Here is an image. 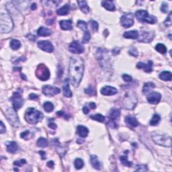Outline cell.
<instances>
[{
	"label": "cell",
	"instance_id": "3957f363",
	"mask_svg": "<svg viewBox=\"0 0 172 172\" xmlns=\"http://www.w3.org/2000/svg\"><path fill=\"white\" fill-rule=\"evenodd\" d=\"M25 118L29 124H36L43 118V114L35 108H29L26 111Z\"/></svg>",
	"mask_w": 172,
	"mask_h": 172
},
{
	"label": "cell",
	"instance_id": "f6af8a7d",
	"mask_svg": "<svg viewBox=\"0 0 172 172\" xmlns=\"http://www.w3.org/2000/svg\"><path fill=\"white\" fill-rule=\"evenodd\" d=\"M122 79L126 82H131L133 80L132 77L130 75H127V74H124V75H122Z\"/></svg>",
	"mask_w": 172,
	"mask_h": 172
},
{
	"label": "cell",
	"instance_id": "5bb4252c",
	"mask_svg": "<svg viewBox=\"0 0 172 172\" xmlns=\"http://www.w3.org/2000/svg\"><path fill=\"white\" fill-rule=\"evenodd\" d=\"M120 23L123 27L130 28L134 24V20L133 16L131 14H126L121 17L120 18Z\"/></svg>",
	"mask_w": 172,
	"mask_h": 172
},
{
	"label": "cell",
	"instance_id": "44dd1931",
	"mask_svg": "<svg viewBox=\"0 0 172 172\" xmlns=\"http://www.w3.org/2000/svg\"><path fill=\"white\" fill-rule=\"evenodd\" d=\"M91 164L92 165L93 168L97 170H100L102 168V164L100 161L98 160L97 157L96 155H92L90 157Z\"/></svg>",
	"mask_w": 172,
	"mask_h": 172
},
{
	"label": "cell",
	"instance_id": "d6986e66",
	"mask_svg": "<svg viewBox=\"0 0 172 172\" xmlns=\"http://www.w3.org/2000/svg\"><path fill=\"white\" fill-rule=\"evenodd\" d=\"M153 62L151 61H149L147 64H145L143 62H140L137 65V67L138 69H143L144 71L146 73H151L153 71Z\"/></svg>",
	"mask_w": 172,
	"mask_h": 172
},
{
	"label": "cell",
	"instance_id": "bcb514c9",
	"mask_svg": "<svg viewBox=\"0 0 172 172\" xmlns=\"http://www.w3.org/2000/svg\"><path fill=\"white\" fill-rule=\"evenodd\" d=\"M128 53L131 55H132L133 57H137L138 56V51L135 48H132L129 50Z\"/></svg>",
	"mask_w": 172,
	"mask_h": 172
},
{
	"label": "cell",
	"instance_id": "ee69618b",
	"mask_svg": "<svg viewBox=\"0 0 172 172\" xmlns=\"http://www.w3.org/2000/svg\"><path fill=\"white\" fill-rule=\"evenodd\" d=\"M26 163V161L25 160V159H21L20 161H14V165H16V166L20 167L21 165L25 164V163Z\"/></svg>",
	"mask_w": 172,
	"mask_h": 172
},
{
	"label": "cell",
	"instance_id": "d4e9b609",
	"mask_svg": "<svg viewBox=\"0 0 172 172\" xmlns=\"http://www.w3.org/2000/svg\"><path fill=\"white\" fill-rule=\"evenodd\" d=\"M59 24H60L61 29L64 30H69L73 28L71 20H61Z\"/></svg>",
	"mask_w": 172,
	"mask_h": 172
},
{
	"label": "cell",
	"instance_id": "30bf717a",
	"mask_svg": "<svg viewBox=\"0 0 172 172\" xmlns=\"http://www.w3.org/2000/svg\"><path fill=\"white\" fill-rule=\"evenodd\" d=\"M69 50L70 52L74 54H81L84 51V46L83 44L77 40L72 42L69 46Z\"/></svg>",
	"mask_w": 172,
	"mask_h": 172
},
{
	"label": "cell",
	"instance_id": "2e32d148",
	"mask_svg": "<svg viewBox=\"0 0 172 172\" xmlns=\"http://www.w3.org/2000/svg\"><path fill=\"white\" fill-rule=\"evenodd\" d=\"M155 34L151 32L143 31L141 32V35H140L139 41L143 42H150L153 39Z\"/></svg>",
	"mask_w": 172,
	"mask_h": 172
},
{
	"label": "cell",
	"instance_id": "484cf974",
	"mask_svg": "<svg viewBox=\"0 0 172 172\" xmlns=\"http://www.w3.org/2000/svg\"><path fill=\"white\" fill-rule=\"evenodd\" d=\"M37 34L40 37H48L52 34V30L45 27H40L38 30Z\"/></svg>",
	"mask_w": 172,
	"mask_h": 172
},
{
	"label": "cell",
	"instance_id": "ab89813d",
	"mask_svg": "<svg viewBox=\"0 0 172 172\" xmlns=\"http://www.w3.org/2000/svg\"><path fill=\"white\" fill-rule=\"evenodd\" d=\"M74 165H75V167L77 169H82L84 165V161H83L82 159H79V158L76 159L75 161H74Z\"/></svg>",
	"mask_w": 172,
	"mask_h": 172
},
{
	"label": "cell",
	"instance_id": "e0dca14e",
	"mask_svg": "<svg viewBox=\"0 0 172 172\" xmlns=\"http://www.w3.org/2000/svg\"><path fill=\"white\" fill-rule=\"evenodd\" d=\"M161 94L158 92H151L147 95V101L151 104H157L160 102Z\"/></svg>",
	"mask_w": 172,
	"mask_h": 172
},
{
	"label": "cell",
	"instance_id": "52a82bcc",
	"mask_svg": "<svg viewBox=\"0 0 172 172\" xmlns=\"http://www.w3.org/2000/svg\"><path fill=\"white\" fill-rule=\"evenodd\" d=\"M22 94V90H21L20 89H18L17 92H15L13 93L11 98H10V100L12 102V104H13V107L15 110H19L23 106L24 100H23Z\"/></svg>",
	"mask_w": 172,
	"mask_h": 172
},
{
	"label": "cell",
	"instance_id": "f35d334b",
	"mask_svg": "<svg viewBox=\"0 0 172 172\" xmlns=\"http://www.w3.org/2000/svg\"><path fill=\"white\" fill-rule=\"evenodd\" d=\"M120 160L121 161V163H122L124 165H125V166L131 167V165H132V163L128 160V157L126 155L121 156L120 157Z\"/></svg>",
	"mask_w": 172,
	"mask_h": 172
},
{
	"label": "cell",
	"instance_id": "9f6ffc18",
	"mask_svg": "<svg viewBox=\"0 0 172 172\" xmlns=\"http://www.w3.org/2000/svg\"><path fill=\"white\" fill-rule=\"evenodd\" d=\"M39 153L41 155V157L42 159H46V153L45 152L43 151H39Z\"/></svg>",
	"mask_w": 172,
	"mask_h": 172
},
{
	"label": "cell",
	"instance_id": "603a6c76",
	"mask_svg": "<svg viewBox=\"0 0 172 172\" xmlns=\"http://www.w3.org/2000/svg\"><path fill=\"white\" fill-rule=\"evenodd\" d=\"M6 147H7L8 152L11 153H14L18 151V144L14 141L8 142L7 145H6Z\"/></svg>",
	"mask_w": 172,
	"mask_h": 172
},
{
	"label": "cell",
	"instance_id": "8992f818",
	"mask_svg": "<svg viewBox=\"0 0 172 172\" xmlns=\"http://www.w3.org/2000/svg\"><path fill=\"white\" fill-rule=\"evenodd\" d=\"M120 116V110L117 108H113L111 110L110 116H109V121H108V124L110 128H116L118 127V121L119 120V118Z\"/></svg>",
	"mask_w": 172,
	"mask_h": 172
},
{
	"label": "cell",
	"instance_id": "1f68e13d",
	"mask_svg": "<svg viewBox=\"0 0 172 172\" xmlns=\"http://www.w3.org/2000/svg\"><path fill=\"white\" fill-rule=\"evenodd\" d=\"M155 88V85L152 82H149L146 83L143 86V93H148L150 91H151L153 89H154Z\"/></svg>",
	"mask_w": 172,
	"mask_h": 172
},
{
	"label": "cell",
	"instance_id": "8fae6325",
	"mask_svg": "<svg viewBox=\"0 0 172 172\" xmlns=\"http://www.w3.org/2000/svg\"><path fill=\"white\" fill-rule=\"evenodd\" d=\"M77 26L78 28H79L80 29H82L83 31L84 32V39H83V42L84 43H88L90 41L91 35L89 30H88V27H87V24L83 20H79L77 22Z\"/></svg>",
	"mask_w": 172,
	"mask_h": 172
},
{
	"label": "cell",
	"instance_id": "74e56055",
	"mask_svg": "<svg viewBox=\"0 0 172 172\" xmlns=\"http://www.w3.org/2000/svg\"><path fill=\"white\" fill-rule=\"evenodd\" d=\"M155 49L156 50H157L159 52L161 53V54H165L167 52V48L164 44L159 43L156 45L155 46Z\"/></svg>",
	"mask_w": 172,
	"mask_h": 172
},
{
	"label": "cell",
	"instance_id": "ac0fdd59",
	"mask_svg": "<svg viewBox=\"0 0 172 172\" xmlns=\"http://www.w3.org/2000/svg\"><path fill=\"white\" fill-rule=\"evenodd\" d=\"M118 91L114 87L108 86L101 89V93L104 95H113L117 93Z\"/></svg>",
	"mask_w": 172,
	"mask_h": 172
},
{
	"label": "cell",
	"instance_id": "e575fe53",
	"mask_svg": "<svg viewBox=\"0 0 172 172\" xmlns=\"http://www.w3.org/2000/svg\"><path fill=\"white\" fill-rule=\"evenodd\" d=\"M10 46H11V48L13 50H18L21 46V43L19 40L16 39H13L10 42Z\"/></svg>",
	"mask_w": 172,
	"mask_h": 172
},
{
	"label": "cell",
	"instance_id": "60d3db41",
	"mask_svg": "<svg viewBox=\"0 0 172 172\" xmlns=\"http://www.w3.org/2000/svg\"><path fill=\"white\" fill-rule=\"evenodd\" d=\"M89 24L91 27V28H92L93 30L97 31L98 30V24L97 22H95L94 20H90L89 22Z\"/></svg>",
	"mask_w": 172,
	"mask_h": 172
},
{
	"label": "cell",
	"instance_id": "c3c4849f",
	"mask_svg": "<svg viewBox=\"0 0 172 172\" xmlns=\"http://www.w3.org/2000/svg\"><path fill=\"white\" fill-rule=\"evenodd\" d=\"M85 91H86V93H87L89 95H93V93H95L94 90H93L91 86L89 87V88L88 89H86V90Z\"/></svg>",
	"mask_w": 172,
	"mask_h": 172
},
{
	"label": "cell",
	"instance_id": "7dc6e473",
	"mask_svg": "<svg viewBox=\"0 0 172 172\" xmlns=\"http://www.w3.org/2000/svg\"><path fill=\"white\" fill-rule=\"evenodd\" d=\"M147 170V167H146V165H137V171H145Z\"/></svg>",
	"mask_w": 172,
	"mask_h": 172
},
{
	"label": "cell",
	"instance_id": "8d00e7d4",
	"mask_svg": "<svg viewBox=\"0 0 172 172\" xmlns=\"http://www.w3.org/2000/svg\"><path fill=\"white\" fill-rule=\"evenodd\" d=\"M90 118L92 120L98 121L99 122H103L105 120V117L100 114H95L90 116Z\"/></svg>",
	"mask_w": 172,
	"mask_h": 172
},
{
	"label": "cell",
	"instance_id": "4316f807",
	"mask_svg": "<svg viewBox=\"0 0 172 172\" xmlns=\"http://www.w3.org/2000/svg\"><path fill=\"white\" fill-rule=\"evenodd\" d=\"M77 132L81 137H86L89 133V131L88 128H86L84 126H78L77 127Z\"/></svg>",
	"mask_w": 172,
	"mask_h": 172
},
{
	"label": "cell",
	"instance_id": "680465c9",
	"mask_svg": "<svg viewBox=\"0 0 172 172\" xmlns=\"http://www.w3.org/2000/svg\"><path fill=\"white\" fill-rule=\"evenodd\" d=\"M46 24L47 25H52L54 23V20H48L46 21Z\"/></svg>",
	"mask_w": 172,
	"mask_h": 172
},
{
	"label": "cell",
	"instance_id": "836d02e7",
	"mask_svg": "<svg viewBox=\"0 0 172 172\" xmlns=\"http://www.w3.org/2000/svg\"><path fill=\"white\" fill-rule=\"evenodd\" d=\"M160 116L157 114H155L153 116L152 119L150 121V125H151V126H156V125H157L158 123L160 122Z\"/></svg>",
	"mask_w": 172,
	"mask_h": 172
},
{
	"label": "cell",
	"instance_id": "9c48e42d",
	"mask_svg": "<svg viewBox=\"0 0 172 172\" xmlns=\"http://www.w3.org/2000/svg\"><path fill=\"white\" fill-rule=\"evenodd\" d=\"M6 116H7L8 120L11 123L12 126H14V127L19 126L20 122H19L18 117L17 116L16 110H14V108H8L7 111H6Z\"/></svg>",
	"mask_w": 172,
	"mask_h": 172
},
{
	"label": "cell",
	"instance_id": "5b68a950",
	"mask_svg": "<svg viewBox=\"0 0 172 172\" xmlns=\"http://www.w3.org/2000/svg\"><path fill=\"white\" fill-rule=\"evenodd\" d=\"M152 139L155 143L159 145L167 146V147H170L171 146V138L169 136L153 133Z\"/></svg>",
	"mask_w": 172,
	"mask_h": 172
},
{
	"label": "cell",
	"instance_id": "83f0119b",
	"mask_svg": "<svg viewBox=\"0 0 172 172\" xmlns=\"http://www.w3.org/2000/svg\"><path fill=\"white\" fill-rule=\"evenodd\" d=\"M159 78L165 82H170L172 79V73L169 71H163L159 74Z\"/></svg>",
	"mask_w": 172,
	"mask_h": 172
},
{
	"label": "cell",
	"instance_id": "6f0895ef",
	"mask_svg": "<svg viewBox=\"0 0 172 172\" xmlns=\"http://www.w3.org/2000/svg\"><path fill=\"white\" fill-rule=\"evenodd\" d=\"M48 126L50 127V128H51L52 129H56L57 128V125L55 124V123H50L49 124H48Z\"/></svg>",
	"mask_w": 172,
	"mask_h": 172
},
{
	"label": "cell",
	"instance_id": "f907efd6",
	"mask_svg": "<svg viewBox=\"0 0 172 172\" xmlns=\"http://www.w3.org/2000/svg\"><path fill=\"white\" fill-rule=\"evenodd\" d=\"M4 132H6V126L3 122H1V128H0V133L3 134Z\"/></svg>",
	"mask_w": 172,
	"mask_h": 172
},
{
	"label": "cell",
	"instance_id": "db71d44e",
	"mask_svg": "<svg viewBox=\"0 0 172 172\" xmlns=\"http://www.w3.org/2000/svg\"><path fill=\"white\" fill-rule=\"evenodd\" d=\"M83 111H84V113L85 114H88L90 112V109L88 108V106H84V108H83Z\"/></svg>",
	"mask_w": 172,
	"mask_h": 172
},
{
	"label": "cell",
	"instance_id": "681fc988",
	"mask_svg": "<svg viewBox=\"0 0 172 172\" xmlns=\"http://www.w3.org/2000/svg\"><path fill=\"white\" fill-rule=\"evenodd\" d=\"M29 134H30V131H24V132L21 133L20 137L22 138V139H26V137H28V136L29 135Z\"/></svg>",
	"mask_w": 172,
	"mask_h": 172
},
{
	"label": "cell",
	"instance_id": "f5cc1de1",
	"mask_svg": "<svg viewBox=\"0 0 172 172\" xmlns=\"http://www.w3.org/2000/svg\"><path fill=\"white\" fill-rule=\"evenodd\" d=\"M89 107L90 108V109L94 110L95 108H96V104L94 102H90L89 104Z\"/></svg>",
	"mask_w": 172,
	"mask_h": 172
},
{
	"label": "cell",
	"instance_id": "7c38bea8",
	"mask_svg": "<svg viewBox=\"0 0 172 172\" xmlns=\"http://www.w3.org/2000/svg\"><path fill=\"white\" fill-rule=\"evenodd\" d=\"M135 94L133 93V94H129L128 96L126 95V96L125 97V99L124 101V106L126 109L132 110L135 108L137 101V99L135 100V99H137V97H135Z\"/></svg>",
	"mask_w": 172,
	"mask_h": 172
},
{
	"label": "cell",
	"instance_id": "f1b7e54d",
	"mask_svg": "<svg viewBox=\"0 0 172 172\" xmlns=\"http://www.w3.org/2000/svg\"><path fill=\"white\" fill-rule=\"evenodd\" d=\"M102 5L104 8H105L108 11H114L116 9L115 6L113 3V1H102Z\"/></svg>",
	"mask_w": 172,
	"mask_h": 172
},
{
	"label": "cell",
	"instance_id": "4fadbf2b",
	"mask_svg": "<svg viewBox=\"0 0 172 172\" xmlns=\"http://www.w3.org/2000/svg\"><path fill=\"white\" fill-rule=\"evenodd\" d=\"M60 92V89L57 87H53L52 86H48V85H46L42 87V93L47 96H53Z\"/></svg>",
	"mask_w": 172,
	"mask_h": 172
},
{
	"label": "cell",
	"instance_id": "d6a6232c",
	"mask_svg": "<svg viewBox=\"0 0 172 172\" xmlns=\"http://www.w3.org/2000/svg\"><path fill=\"white\" fill-rule=\"evenodd\" d=\"M37 145L38 146H39V147L45 148L48 145V141L47 140L44 139V138L40 137L38 139V141L37 142Z\"/></svg>",
	"mask_w": 172,
	"mask_h": 172
},
{
	"label": "cell",
	"instance_id": "7bdbcfd3",
	"mask_svg": "<svg viewBox=\"0 0 172 172\" xmlns=\"http://www.w3.org/2000/svg\"><path fill=\"white\" fill-rule=\"evenodd\" d=\"M168 10H169V8H168V5H167V3H163L162 5L161 6V12H163V13H167L168 12Z\"/></svg>",
	"mask_w": 172,
	"mask_h": 172
},
{
	"label": "cell",
	"instance_id": "7a4b0ae2",
	"mask_svg": "<svg viewBox=\"0 0 172 172\" xmlns=\"http://www.w3.org/2000/svg\"><path fill=\"white\" fill-rule=\"evenodd\" d=\"M14 28L13 20L8 13L0 14V31L1 33H9Z\"/></svg>",
	"mask_w": 172,
	"mask_h": 172
},
{
	"label": "cell",
	"instance_id": "816d5d0a",
	"mask_svg": "<svg viewBox=\"0 0 172 172\" xmlns=\"http://www.w3.org/2000/svg\"><path fill=\"white\" fill-rule=\"evenodd\" d=\"M29 98L30 99H39V95L35 94V93H31L29 95Z\"/></svg>",
	"mask_w": 172,
	"mask_h": 172
},
{
	"label": "cell",
	"instance_id": "6da1fadb",
	"mask_svg": "<svg viewBox=\"0 0 172 172\" xmlns=\"http://www.w3.org/2000/svg\"><path fill=\"white\" fill-rule=\"evenodd\" d=\"M69 78L73 86L77 88L82 81L84 71V62L79 57H73L69 63Z\"/></svg>",
	"mask_w": 172,
	"mask_h": 172
},
{
	"label": "cell",
	"instance_id": "7402d4cb",
	"mask_svg": "<svg viewBox=\"0 0 172 172\" xmlns=\"http://www.w3.org/2000/svg\"><path fill=\"white\" fill-rule=\"evenodd\" d=\"M125 122H126L128 126L132 127V128L137 127L139 125V122H138L137 119L131 115L126 116V118H125Z\"/></svg>",
	"mask_w": 172,
	"mask_h": 172
},
{
	"label": "cell",
	"instance_id": "91938a15",
	"mask_svg": "<svg viewBox=\"0 0 172 172\" xmlns=\"http://www.w3.org/2000/svg\"><path fill=\"white\" fill-rule=\"evenodd\" d=\"M37 4H36V3L32 4V6H31V9L32 10H35L36 9H37Z\"/></svg>",
	"mask_w": 172,
	"mask_h": 172
},
{
	"label": "cell",
	"instance_id": "f546056e",
	"mask_svg": "<svg viewBox=\"0 0 172 172\" xmlns=\"http://www.w3.org/2000/svg\"><path fill=\"white\" fill-rule=\"evenodd\" d=\"M70 10V7L69 5L63 6L62 8H59V10H57V14L59 15V16H65V15H67L69 14Z\"/></svg>",
	"mask_w": 172,
	"mask_h": 172
},
{
	"label": "cell",
	"instance_id": "11a10c76",
	"mask_svg": "<svg viewBox=\"0 0 172 172\" xmlns=\"http://www.w3.org/2000/svg\"><path fill=\"white\" fill-rule=\"evenodd\" d=\"M54 165H55V163L53 162L52 161H50L47 163V166L49 167L50 168H53Z\"/></svg>",
	"mask_w": 172,
	"mask_h": 172
},
{
	"label": "cell",
	"instance_id": "277c9868",
	"mask_svg": "<svg viewBox=\"0 0 172 172\" xmlns=\"http://www.w3.org/2000/svg\"><path fill=\"white\" fill-rule=\"evenodd\" d=\"M135 16L137 19L141 22H146L150 24H154L157 22V19L154 16H151L146 10H138L136 12Z\"/></svg>",
	"mask_w": 172,
	"mask_h": 172
},
{
	"label": "cell",
	"instance_id": "d590c367",
	"mask_svg": "<svg viewBox=\"0 0 172 172\" xmlns=\"http://www.w3.org/2000/svg\"><path fill=\"white\" fill-rule=\"evenodd\" d=\"M43 108L46 112H51L54 110V105L50 102H46L43 104Z\"/></svg>",
	"mask_w": 172,
	"mask_h": 172
},
{
	"label": "cell",
	"instance_id": "9a60e30c",
	"mask_svg": "<svg viewBox=\"0 0 172 172\" xmlns=\"http://www.w3.org/2000/svg\"><path fill=\"white\" fill-rule=\"evenodd\" d=\"M40 49L47 52H52L54 50V46L50 41L48 40H40L37 44Z\"/></svg>",
	"mask_w": 172,
	"mask_h": 172
},
{
	"label": "cell",
	"instance_id": "b9f144b4",
	"mask_svg": "<svg viewBox=\"0 0 172 172\" xmlns=\"http://www.w3.org/2000/svg\"><path fill=\"white\" fill-rule=\"evenodd\" d=\"M171 22H172V20H171V12H170L169 14L168 17H167L166 20L164 22V24L166 26H169L171 25Z\"/></svg>",
	"mask_w": 172,
	"mask_h": 172
},
{
	"label": "cell",
	"instance_id": "ffe728a7",
	"mask_svg": "<svg viewBox=\"0 0 172 172\" xmlns=\"http://www.w3.org/2000/svg\"><path fill=\"white\" fill-rule=\"evenodd\" d=\"M63 94H64L65 97H72V92L69 88V82L68 79L64 80V82H63Z\"/></svg>",
	"mask_w": 172,
	"mask_h": 172
},
{
	"label": "cell",
	"instance_id": "cb8c5ba5",
	"mask_svg": "<svg viewBox=\"0 0 172 172\" xmlns=\"http://www.w3.org/2000/svg\"><path fill=\"white\" fill-rule=\"evenodd\" d=\"M125 39H137L139 37V33L137 30H131L128 32H125L123 35Z\"/></svg>",
	"mask_w": 172,
	"mask_h": 172
},
{
	"label": "cell",
	"instance_id": "ba28073f",
	"mask_svg": "<svg viewBox=\"0 0 172 172\" xmlns=\"http://www.w3.org/2000/svg\"><path fill=\"white\" fill-rule=\"evenodd\" d=\"M36 75L38 79L41 81H46L50 78V71L48 67L44 64H40L37 68Z\"/></svg>",
	"mask_w": 172,
	"mask_h": 172
},
{
	"label": "cell",
	"instance_id": "4dcf8cb0",
	"mask_svg": "<svg viewBox=\"0 0 172 172\" xmlns=\"http://www.w3.org/2000/svg\"><path fill=\"white\" fill-rule=\"evenodd\" d=\"M78 5L79 6V8L85 14H88L90 12V8H89L88 4L86 1H77Z\"/></svg>",
	"mask_w": 172,
	"mask_h": 172
}]
</instances>
